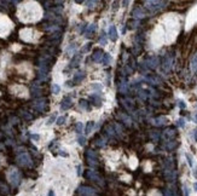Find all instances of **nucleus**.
<instances>
[{
	"label": "nucleus",
	"mask_w": 197,
	"mask_h": 196,
	"mask_svg": "<svg viewBox=\"0 0 197 196\" xmlns=\"http://www.w3.org/2000/svg\"><path fill=\"white\" fill-rule=\"evenodd\" d=\"M119 9V2H115L114 3V11H116Z\"/></svg>",
	"instance_id": "29"
},
{
	"label": "nucleus",
	"mask_w": 197,
	"mask_h": 196,
	"mask_svg": "<svg viewBox=\"0 0 197 196\" xmlns=\"http://www.w3.org/2000/svg\"><path fill=\"white\" fill-rule=\"evenodd\" d=\"M65 122V116H61L57 119V125H63Z\"/></svg>",
	"instance_id": "23"
},
{
	"label": "nucleus",
	"mask_w": 197,
	"mask_h": 196,
	"mask_svg": "<svg viewBox=\"0 0 197 196\" xmlns=\"http://www.w3.org/2000/svg\"><path fill=\"white\" fill-rule=\"evenodd\" d=\"M94 32H95V24H89L88 28H87V30H86V36L89 38L91 34H93Z\"/></svg>",
	"instance_id": "13"
},
{
	"label": "nucleus",
	"mask_w": 197,
	"mask_h": 196,
	"mask_svg": "<svg viewBox=\"0 0 197 196\" xmlns=\"http://www.w3.org/2000/svg\"><path fill=\"white\" fill-rule=\"evenodd\" d=\"M179 107H180V108H185V107H186V104H185L183 101H180V102H179Z\"/></svg>",
	"instance_id": "30"
},
{
	"label": "nucleus",
	"mask_w": 197,
	"mask_h": 196,
	"mask_svg": "<svg viewBox=\"0 0 197 196\" xmlns=\"http://www.w3.org/2000/svg\"><path fill=\"white\" fill-rule=\"evenodd\" d=\"M93 127H94V122H93V121H89V122L87 124V126H86V130H85V133H86V134H89V133L92 132V130H93Z\"/></svg>",
	"instance_id": "14"
},
{
	"label": "nucleus",
	"mask_w": 197,
	"mask_h": 196,
	"mask_svg": "<svg viewBox=\"0 0 197 196\" xmlns=\"http://www.w3.org/2000/svg\"><path fill=\"white\" fill-rule=\"evenodd\" d=\"M109 38L111 41H116L117 40V30H116V27L115 26H111L109 28V33H108Z\"/></svg>",
	"instance_id": "7"
},
{
	"label": "nucleus",
	"mask_w": 197,
	"mask_h": 196,
	"mask_svg": "<svg viewBox=\"0 0 197 196\" xmlns=\"http://www.w3.org/2000/svg\"><path fill=\"white\" fill-rule=\"evenodd\" d=\"M12 2H14V3H17V2H18V0H12Z\"/></svg>",
	"instance_id": "36"
},
{
	"label": "nucleus",
	"mask_w": 197,
	"mask_h": 196,
	"mask_svg": "<svg viewBox=\"0 0 197 196\" xmlns=\"http://www.w3.org/2000/svg\"><path fill=\"white\" fill-rule=\"evenodd\" d=\"M80 108H81V109H85V110H88V109H89L88 102L85 101V100H81V101H80Z\"/></svg>",
	"instance_id": "15"
},
{
	"label": "nucleus",
	"mask_w": 197,
	"mask_h": 196,
	"mask_svg": "<svg viewBox=\"0 0 197 196\" xmlns=\"http://www.w3.org/2000/svg\"><path fill=\"white\" fill-rule=\"evenodd\" d=\"M17 162H18L21 166L27 167V166H30V165H32V159H30V156H29L27 153H23V154H21V155L17 157Z\"/></svg>",
	"instance_id": "2"
},
{
	"label": "nucleus",
	"mask_w": 197,
	"mask_h": 196,
	"mask_svg": "<svg viewBox=\"0 0 197 196\" xmlns=\"http://www.w3.org/2000/svg\"><path fill=\"white\" fill-rule=\"evenodd\" d=\"M127 3H128V0H125V2H124V6H126V5H127Z\"/></svg>",
	"instance_id": "34"
},
{
	"label": "nucleus",
	"mask_w": 197,
	"mask_h": 196,
	"mask_svg": "<svg viewBox=\"0 0 197 196\" xmlns=\"http://www.w3.org/2000/svg\"><path fill=\"white\" fill-rule=\"evenodd\" d=\"M193 139H195V142H197V128L193 130Z\"/></svg>",
	"instance_id": "28"
},
{
	"label": "nucleus",
	"mask_w": 197,
	"mask_h": 196,
	"mask_svg": "<svg viewBox=\"0 0 197 196\" xmlns=\"http://www.w3.org/2000/svg\"><path fill=\"white\" fill-rule=\"evenodd\" d=\"M75 2H76L77 4H82V3L85 2V0H75Z\"/></svg>",
	"instance_id": "32"
},
{
	"label": "nucleus",
	"mask_w": 197,
	"mask_h": 196,
	"mask_svg": "<svg viewBox=\"0 0 197 196\" xmlns=\"http://www.w3.org/2000/svg\"><path fill=\"white\" fill-rule=\"evenodd\" d=\"M34 108L36 109V110H39V112H42V110H45V101H38V102H35V104H34Z\"/></svg>",
	"instance_id": "12"
},
{
	"label": "nucleus",
	"mask_w": 197,
	"mask_h": 196,
	"mask_svg": "<svg viewBox=\"0 0 197 196\" xmlns=\"http://www.w3.org/2000/svg\"><path fill=\"white\" fill-rule=\"evenodd\" d=\"M111 62H113L111 56H110L109 53H104V55H103V58H102V63H103V65H108V64H110Z\"/></svg>",
	"instance_id": "11"
},
{
	"label": "nucleus",
	"mask_w": 197,
	"mask_h": 196,
	"mask_svg": "<svg viewBox=\"0 0 197 196\" xmlns=\"http://www.w3.org/2000/svg\"><path fill=\"white\" fill-rule=\"evenodd\" d=\"M95 2H97V0H89L88 4H87V6H88V8H92V5L95 4Z\"/></svg>",
	"instance_id": "26"
},
{
	"label": "nucleus",
	"mask_w": 197,
	"mask_h": 196,
	"mask_svg": "<svg viewBox=\"0 0 197 196\" xmlns=\"http://www.w3.org/2000/svg\"><path fill=\"white\" fill-rule=\"evenodd\" d=\"M89 100L92 101V103H93L95 107H99V106H101V103H102V97H101V94H98V93L91 94Z\"/></svg>",
	"instance_id": "6"
},
{
	"label": "nucleus",
	"mask_w": 197,
	"mask_h": 196,
	"mask_svg": "<svg viewBox=\"0 0 197 196\" xmlns=\"http://www.w3.org/2000/svg\"><path fill=\"white\" fill-rule=\"evenodd\" d=\"M195 120H196V122H197V115H196V116H195Z\"/></svg>",
	"instance_id": "37"
},
{
	"label": "nucleus",
	"mask_w": 197,
	"mask_h": 196,
	"mask_svg": "<svg viewBox=\"0 0 197 196\" xmlns=\"http://www.w3.org/2000/svg\"><path fill=\"white\" fill-rule=\"evenodd\" d=\"M99 44L101 45H107V34L105 33H102L101 39H99Z\"/></svg>",
	"instance_id": "18"
},
{
	"label": "nucleus",
	"mask_w": 197,
	"mask_h": 196,
	"mask_svg": "<svg viewBox=\"0 0 197 196\" xmlns=\"http://www.w3.org/2000/svg\"><path fill=\"white\" fill-rule=\"evenodd\" d=\"M86 177L88 178V179H91L92 182L94 180V182H99L101 180V178H99V175H98L94 171H87V173H86Z\"/></svg>",
	"instance_id": "9"
},
{
	"label": "nucleus",
	"mask_w": 197,
	"mask_h": 196,
	"mask_svg": "<svg viewBox=\"0 0 197 196\" xmlns=\"http://www.w3.org/2000/svg\"><path fill=\"white\" fill-rule=\"evenodd\" d=\"M77 142H79V144H80V145H85V144H86V138H85V137H82V136H79Z\"/></svg>",
	"instance_id": "22"
},
{
	"label": "nucleus",
	"mask_w": 197,
	"mask_h": 196,
	"mask_svg": "<svg viewBox=\"0 0 197 196\" xmlns=\"http://www.w3.org/2000/svg\"><path fill=\"white\" fill-rule=\"evenodd\" d=\"M193 189L197 191V183H195V184H193Z\"/></svg>",
	"instance_id": "33"
},
{
	"label": "nucleus",
	"mask_w": 197,
	"mask_h": 196,
	"mask_svg": "<svg viewBox=\"0 0 197 196\" xmlns=\"http://www.w3.org/2000/svg\"><path fill=\"white\" fill-rule=\"evenodd\" d=\"M82 128H83V125H82V122H77L76 125H75V131H76V133H81L82 132Z\"/></svg>",
	"instance_id": "17"
},
{
	"label": "nucleus",
	"mask_w": 197,
	"mask_h": 196,
	"mask_svg": "<svg viewBox=\"0 0 197 196\" xmlns=\"http://www.w3.org/2000/svg\"><path fill=\"white\" fill-rule=\"evenodd\" d=\"M92 90H95V91H101L102 88H103V86H102V84H98V82H95V84H92Z\"/></svg>",
	"instance_id": "19"
},
{
	"label": "nucleus",
	"mask_w": 197,
	"mask_h": 196,
	"mask_svg": "<svg viewBox=\"0 0 197 196\" xmlns=\"http://www.w3.org/2000/svg\"><path fill=\"white\" fill-rule=\"evenodd\" d=\"M77 194H81V195H95V191L89 188V186H80L77 189Z\"/></svg>",
	"instance_id": "3"
},
{
	"label": "nucleus",
	"mask_w": 197,
	"mask_h": 196,
	"mask_svg": "<svg viewBox=\"0 0 197 196\" xmlns=\"http://www.w3.org/2000/svg\"><path fill=\"white\" fill-rule=\"evenodd\" d=\"M9 180L11 182V184L14 186H17L21 182V174L17 169H12L10 173H9Z\"/></svg>",
	"instance_id": "1"
},
{
	"label": "nucleus",
	"mask_w": 197,
	"mask_h": 196,
	"mask_svg": "<svg viewBox=\"0 0 197 196\" xmlns=\"http://www.w3.org/2000/svg\"><path fill=\"white\" fill-rule=\"evenodd\" d=\"M103 51L101 50V49H95L94 51H93V55H92V59H93V62H101L102 61V58H103Z\"/></svg>",
	"instance_id": "5"
},
{
	"label": "nucleus",
	"mask_w": 197,
	"mask_h": 196,
	"mask_svg": "<svg viewBox=\"0 0 197 196\" xmlns=\"http://www.w3.org/2000/svg\"><path fill=\"white\" fill-rule=\"evenodd\" d=\"M32 138H33V139H35V141H38L40 137H39V134H33V136H32Z\"/></svg>",
	"instance_id": "31"
},
{
	"label": "nucleus",
	"mask_w": 197,
	"mask_h": 196,
	"mask_svg": "<svg viewBox=\"0 0 197 196\" xmlns=\"http://www.w3.org/2000/svg\"><path fill=\"white\" fill-rule=\"evenodd\" d=\"M193 174H195V177H196V178H197V168H196V171H195V172H193Z\"/></svg>",
	"instance_id": "35"
},
{
	"label": "nucleus",
	"mask_w": 197,
	"mask_h": 196,
	"mask_svg": "<svg viewBox=\"0 0 197 196\" xmlns=\"http://www.w3.org/2000/svg\"><path fill=\"white\" fill-rule=\"evenodd\" d=\"M55 119H56V116H55V115H52V116L48 119V122H47V125H51V124L55 121Z\"/></svg>",
	"instance_id": "27"
},
{
	"label": "nucleus",
	"mask_w": 197,
	"mask_h": 196,
	"mask_svg": "<svg viewBox=\"0 0 197 196\" xmlns=\"http://www.w3.org/2000/svg\"><path fill=\"white\" fill-rule=\"evenodd\" d=\"M59 91H61V87H59L57 84H53V85H52V92H53L55 94H57V93H59Z\"/></svg>",
	"instance_id": "20"
},
{
	"label": "nucleus",
	"mask_w": 197,
	"mask_h": 196,
	"mask_svg": "<svg viewBox=\"0 0 197 196\" xmlns=\"http://www.w3.org/2000/svg\"><path fill=\"white\" fill-rule=\"evenodd\" d=\"M186 159H187V163H189V166H190V167H192V166H193V160H192V156H191L190 154H186Z\"/></svg>",
	"instance_id": "21"
},
{
	"label": "nucleus",
	"mask_w": 197,
	"mask_h": 196,
	"mask_svg": "<svg viewBox=\"0 0 197 196\" xmlns=\"http://www.w3.org/2000/svg\"><path fill=\"white\" fill-rule=\"evenodd\" d=\"M81 58H82V55H75V56H74V58H73V59H71V62H70L69 68H74V67L79 65V63H80Z\"/></svg>",
	"instance_id": "10"
},
{
	"label": "nucleus",
	"mask_w": 197,
	"mask_h": 196,
	"mask_svg": "<svg viewBox=\"0 0 197 196\" xmlns=\"http://www.w3.org/2000/svg\"><path fill=\"white\" fill-rule=\"evenodd\" d=\"M191 64H192V69H193V71H196V73H197V53H196V55H195V57L192 58Z\"/></svg>",
	"instance_id": "16"
},
{
	"label": "nucleus",
	"mask_w": 197,
	"mask_h": 196,
	"mask_svg": "<svg viewBox=\"0 0 197 196\" xmlns=\"http://www.w3.org/2000/svg\"><path fill=\"white\" fill-rule=\"evenodd\" d=\"M83 77H85V71H77V73L74 75V77H73V82H74V85L80 84V82L83 80Z\"/></svg>",
	"instance_id": "8"
},
{
	"label": "nucleus",
	"mask_w": 197,
	"mask_h": 196,
	"mask_svg": "<svg viewBox=\"0 0 197 196\" xmlns=\"http://www.w3.org/2000/svg\"><path fill=\"white\" fill-rule=\"evenodd\" d=\"M89 49H91V44H87V45H86V46L82 49V52H87Z\"/></svg>",
	"instance_id": "25"
},
{
	"label": "nucleus",
	"mask_w": 197,
	"mask_h": 196,
	"mask_svg": "<svg viewBox=\"0 0 197 196\" xmlns=\"http://www.w3.org/2000/svg\"><path fill=\"white\" fill-rule=\"evenodd\" d=\"M178 126L179 127H184L185 126V120L184 119H179L178 120Z\"/></svg>",
	"instance_id": "24"
},
{
	"label": "nucleus",
	"mask_w": 197,
	"mask_h": 196,
	"mask_svg": "<svg viewBox=\"0 0 197 196\" xmlns=\"http://www.w3.org/2000/svg\"><path fill=\"white\" fill-rule=\"evenodd\" d=\"M73 106V101L70 97H64L63 101H62V104H61V109L62 110H68L69 108H71Z\"/></svg>",
	"instance_id": "4"
}]
</instances>
